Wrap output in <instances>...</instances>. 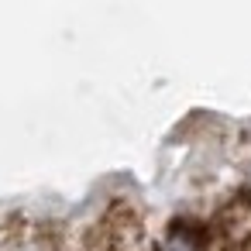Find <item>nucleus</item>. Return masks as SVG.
<instances>
[{
  "instance_id": "f257e3e1",
  "label": "nucleus",
  "mask_w": 251,
  "mask_h": 251,
  "mask_svg": "<svg viewBox=\"0 0 251 251\" xmlns=\"http://www.w3.org/2000/svg\"><path fill=\"white\" fill-rule=\"evenodd\" d=\"M165 251H200V248H196V237H193L189 230H172Z\"/></svg>"
}]
</instances>
